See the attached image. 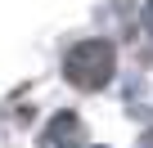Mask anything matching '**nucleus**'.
Masks as SVG:
<instances>
[{
  "instance_id": "f257e3e1",
  "label": "nucleus",
  "mask_w": 153,
  "mask_h": 148,
  "mask_svg": "<svg viewBox=\"0 0 153 148\" xmlns=\"http://www.w3.org/2000/svg\"><path fill=\"white\" fill-rule=\"evenodd\" d=\"M108 72H113V54H108V45H81V49L72 54V77L81 81V85H86V81L99 85Z\"/></svg>"
}]
</instances>
